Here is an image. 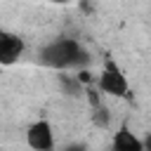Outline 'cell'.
I'll return each mask as SVG.
<instances>
[{
  "mask_svg": "<svg viewBox=\"0 0 151 151\" xmlns=\"http://www.w3.org/2000/svg\"><path fill=\"white\" fill-rule=\"evenodd\" d=\"M111 151H144V146H142V139L139 137H134L127 127H120L116 132V137H113Z\"/></svg>",
  "mask_w": 151,
  "mask_h": 151,
  "instance_id": "cell-5",
  "label": "cell"
},
{
  "mask_svg": "<svg viewBox=\"0 0 151 151\" xmlns=\"http://www.w3.org/2000/svg\"><path fill=\"white\" fill-rule=\"evenodd\" d=\"M99 90L106 92V94H111V97H127V92H130V85H127L125 73L111 59H106L104 71L99 76Z\"/></svg>",
  "mask_w": 151,
  "mask_h": 151,
  "instance_id": "cell-2",
  "label": "cell"
},
{
  "mask_svg": "<svg viewBox=\"0 0 151 151\" xmlns=\"http://www.w3.org/2000/svg\"><path fill=\"white\" fill-rule=\"evenodd\" d=\"M142 146H144V151H151V132L142 139Z\"/></svg>",
  "mask_w": 151,
  "mask_h": 151,
  "instance_id": "cell-8",
  "label": "cell"
},
{
  "mask_svg": "<svg viewBox=\"0 0 151 151\" xmlns=\"http://www.w3.org/2000/svg\"><path fill=\"white\" fill-rule=\"evenodd\" d=\"M40 61L50 68H59V71H66V68H85L90 64V54L85 52V47L73 40V38H57L52 42H47L40 52Z\"/></svg>",
  "mask_w": 151,
  "mask_h": 151,
  "instance_id": "cell-1",
  "label": "cell"
},
{
  "mask_svg": "<svg viewBox=\"0 0 151 151\" xmlns=\"http://www.w3.org/2000/svg\"><path fill=\"white\" fill-rule=\"evenodd\" d=\"M21 54H24V40L17 33L0 31V66L14 64Z\"/></svg>",
  "mask_w": 151,
  "mask_h": 151,
  "instance_id": "cell-4",
  "label": "cell"
},
{
  "mask_svg": "<svg viewBox=\"0 0 151 151\" xmlns=\"http://www.w3.org/2000/svg\"><path fill=\"white\" fill-rule=\"evenodd\" d=\"M92 120H94L99 127H106V125H109V116H106V109H101L99 104H94V113H92Z\"/></svg>",
  "mask_w": 151,
  "mask_h": 151,
  "instance_id": "cell-6",
  "label": "cell"
},
{
  "mask_svg": "<svg viewBox=\"0 0 151 151\" xmlns=\"http://www.w3.org/2000/svg\"><path fill=\"white\" fill-rule=\"evenodd\" d=\"M26 142L33 151H52L54 146V132L47 120H35L26 130Z\"/></svg>",
  "mask_w": 151,
  "mask_h": 151,
  "instance_id": "cell-3",
  "label": "cell"
},
{
  "mask_svg": "<svg viewBox=\"0 0 151 151\" xmlns=\"http://www.w3.org/2000/svg\"><path fill=\"white\" fill-rule=\"evenodd\" d=\"M54 2H68V0H54Z\"/></svg>",
  "mask_w": 151,
  "mask_h": 151,
  "instance_id": "cell-9",
  "label": "cell"
},
{
  "mask_svg": "<svg viewBox=\"0 0 151 151\" xmlns=\"http://www.w3.org/2000/svg\"><path fill=\"white\" fill-rule=\"evenodd\" d=\"M64 151H87V146H85L83 142H73V144H68Z\"/></svg>",
  "mask_w": 151,
  "mask_h": 151,
  "instance_id": "cell-7",
  "label": "cell"
}]
</instances>
